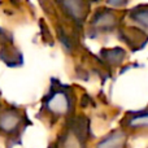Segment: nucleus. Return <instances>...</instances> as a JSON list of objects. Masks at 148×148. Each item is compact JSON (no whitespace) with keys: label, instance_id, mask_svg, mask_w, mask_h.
<instances>
[{"label":"nucleus","instance_id":"8","mask_svg":"<svg viewBox=\"0 0 148 148\" xmlns=\"http://www.w3.org/2000/svg\"><path fill=\"white\" fill-rule=\"evenodd\" d=\"M129 126L130 127H146L147 126V112L143 110L142 113H135L131 114V118L129 121Z\"/></svg>","mask_w":148,"mask_h":148},{"label":"nucleus","instance_id":"5","mask_svg":"<svg viewBox=\"0 0 148 148\" xmlns=\"http://www.w3.org/2000/svg\"><path fill=\"white\" fill-rule=\"evenodd\" d=\"M92 25L101 30H109L110 27L114 26V16L109 10H100L97 12V14H95Z\"/></svg>","mask_w":148,"mask_h":148},{"label":"nucleus","instance_id":"2","mask_svg":"<svg viewBox=\"0 0 148 148\" xmlns=\"http://www.w3.org/2000/svg\"><path fill=\"white\" fill-rule=\"evenodd\" d=\"M22 117L13 109H4L0 112V130L5 134H13L20 129Z\"/></svg>","mask_w":148,"mask_h":148},{"label":"nucleus","instance_id":"3","mask_svg":"<svg viewBox=\"0 0 148 148\" xmlns=\"http://www.w3.org/2000/svg\"><path fill=\"white\" fill-rule=\"evenodd\" d=\"M61 5L78 22H82L86 18L87 10H88V4H86L84 1H65L61 3Z\"/></svg>","mask_w":148,"mask_h":148},{"label":"nucleus","instance_id":"4","mask_svg":"<svg viewBox=\"0 0 148 148\" xmlns=\"http://www.w3.org/2000/svg\"><path fill=\"white\" fill-rule=\"evenodd\" d=\"M127 135L122 130H117L108 135L105 139H103L96 148H125Z\"/></svg>","mask_w":148,"mask_h":148},{"label":"nucleus","instance_id":"7","mask_svg":"<svg viewBox=\"0 0 148 148\" xmlns=\"http://www.w3.org/2000/svg\"><path fill=\"white\" fill-rule=\"evenodd\" d=\"M130 17L133 18L134 21L139 22L140 25H143L144 27L147 26V20H148V13H147V7L146 5H140V7L135 8L130 12Z\"/></svg>","mask_w":148,"mask_h":148},{"label":"nucleus","instance_id":"1","mask_svg":"<svg viewBox=\"0 0 148 148\" xmlns=\"http://www.w3.org/2000/svg\"><path fill=\"white\" fill-rule=\"evenodd\" d=\"M46 108L56 116H64L72 109V97L68 88L64 86H59L52 88V91L46 96L44 100Z\"/></svg>","mask_w":148,"mask_h":148},{"label":"nucleus","instance_id":"6","mask_svg":"<svg viewBox=\"0 0 148 148\" xmlns=\"http://www.w3.org/2000/svg\"><path fill=\"white\" fill-rule=\"evenodd\" d=\"M103 56H104L105 61L109 64H120L125 57V51L121 48H113V49H108V51H103Z\"/></svg>","mask_w":148,"mask_h":148}]
</instances>
